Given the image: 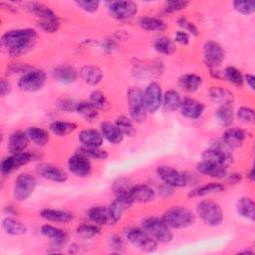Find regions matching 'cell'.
<instances>
[{"mask_svg":"<svg viewBox=\"0 0 255 255\" xmlns=\"http://www.w3.org/2000/svg\"><path fill=\"white\" fill-rule=\"evenodd\" d=\"M37 32L31 28L7 31L1 37V44L12 58L20 57L32 50L37 42Z\"/></svg>","mask_w":255,"mask_h":255,"instance_id":"1","label":"cell"},{"mask_svg":"<svg viewBox=\"0 0 255 255\" xmlns=\"http://www.w3.org/2000/svg\"><path fill=\"white\" fill-rule=\"evenodd\" d=\"M162 218L170 228L174 229L186 228L195 222L194 213L184 206H172L168 208L163 213Z\"/></svg>","mask_w":255,"mask_h":255,"instance_id":"2","label":"cell"},{"mask_svg":"<svg viewBox=\"0 0 255 255\" xmlns=\"http://www.w3.org/2000/svg\"><path fill=\"white\" fill-rule=\"evenodd\" d=\"M141 225L142 228L159 243H168L173 238L171 228L167 225L163 218L148 216L141 221Z\"/></svg>","mask_w":255,"mask_h":255,"instance_id":"3","label":"cell"},{"mask_svg":"<svg viewBox=\"0 0 255 255\" xmlns=\"http://www.w3.org/2000/svg\"><path fill=\"white\" fill-rule=\"evenodd\" d=\"M128 103L130 118L135 123H142L147 114L143 92L138 87H130L128 91Z\"/></svg>","mask_w":255,"mask_h":255,"instance_id":"4","label":"cell"},{"mask_svg":"<svg viewBox=\"0 0 255 255\" xmlns=\"http://www.w3.org/2000/svg\"><path fill=\"white\" fill-rule=\"evenodd\" d=\"M196 213L209 226H218L223 221V212L220 205L213 200H202L196 206Z\"/></svg>","mask_w":255,"mask_h":255,"instance_id":"5","label":"cell"},{"mask_svg":"<svg viewBox=\"0 0 255 255\" xmlns=\"http://www.w3.org/2000/svg\"><path fill=\"white\" fill-rule=\"evenodd\" d=\"M128 240L140 251L152 253L157 249V241L143 228H130L127 232Z\"/></svg>","mask_w":255,"mask_h":255,"instance_id":"6","label":"cell"},{"mask_svg":"<svg viewBox=\"0 0 255 255\" xmlns=\"http://www.w3.org/2000/svg\"><path fill=\"white\" fill-rule=\"evenodd\" d=\"M37 186V179L34 175L28 172L21 173L15 179L13 195L18 201H25L28 199Z\"/></svg>","mask_w":255,"mask_h":255,"instance_id":"7","label":"cell"},{"mask_svg":"<svg viewBox=\"0 0 255 255\" xmlns=\"http://www.w3.org/2000/svg\"><path fill=\"white\" fill-rule=\"evenodd\" d=\"M46 83V73L43 70H31L18 81V87L24 92H37L43 88Z\"/></svg>","mask_w":255,"mask_h":255,"instance_id":"8","label":"cell"},{"mask_svg":"<svg viewBox=\"0 0 255 255\" xmlns=\"http://www.w3.org/2000/svg\"><path fill=\"white\" fill-rule=\"evenodd\" d=\"M222 143L223 146H214L204 150L201 155L202 160L227 168L228 165L232 162V156L229 151L230 148L224 142Z\"/></svg>","mask_w":255,"mask_h":255,"instance_id":"9","label":"cell"},{"mask_svg":"<svg viewBox=\"0 0 255 255\" xmlns=\"http://www.w3.org/2000/svg\"><path fill=\"white\" fill-rule=\"evenodd\" d=\"M35 159H36V155L33 152L22 151L19 153H12L10 156L5 157L1 161L0 169L3 174L7 175Z\"/></svg>","mask_w":255,"mask_h":255,"instance_id":"10","label":"cell"},{"mask_svg":"<svg viewBox=\"0 0 255 255\" xmlns=\"http://www.w3.org/2000/svg\"><path fill=\"white\" fill-rule=\"evenodd\" d=\"M137 4L132 1H113L108 5L111 17L117 20H128L137 13Z\"/></svg>","mask_w":255,"mask_h":255,"instance_id":"11","label":"cell"},{"mask_svg":"<svg viewBox=\"0 0 255 255\" xmlns=\"http://www.w3.org/2000/svg\"><path fill=\"white\" fill-rule=\"evenodd\" d=\"M225 52L220 44L215 41H207L203 46V60L206 66L213 70L224 61Z\"/></svg>","mask_w":255,"mask_h":255,"instance_id":"12","label":"cell"},{"mask_svg":"<svg viewBox=\"0 0 255 255\" xmlns=\"http://www.w3.org/2000/svg\"><path fill=\"white\" fill-rule=\"evenodd\" d=\"M156 173L163 183L172 187H184L188 184L186 173L180 172L171 166L160 165L157 167Z\"/></svg>","mask_w":255,"mask_h":255,"instance_id":"13","label":"cell"},{"mask_svg":"<svg viewBox=\"0 0 255 255\" xmlns=\"http://www.w3.org/2000/svg\"><path fill=\"white\" fill-rule=\"evenodd\" d=\"M133 202L134 201L131 198L129 192L116 195V198L108 206L110 214V224H116L121 219L124 211L128 209Z\"/></svg>","mask_w":255,"mask_h":255,"instance_id":"14","label":"cell"},{"mask_svg":"<svg viewBox=\"0 0 255 255\" xmlns=\"http://www.w3.org/2000/svg\"><path fill=\"white\" fill-rule=\"evenodd\" d=\"M143 98L147 112L155 113L162 105L163 94L160 85L156 82L149 83L143 92Z\"/></svg>","mask_w":255,"mask_h":255,"instance_id":"15","label":"cell"},{"mask_svg":"<svg viewBox=\"0 0 255 255\" xmlns=\"http://www.w3.org/2000/svg\"><path fill=\"white\" fill-rule=\"evenodd\" d=\"M68 169L78 177H86L92 170L91 161L88 156L78 151L68 159Z\"/></svg>","mask_w":255,"mask_h":255,"instance_id":"16","label":"cell"},{"mask_svg":"<svg viewBox=\"0 0 255 255\" xmlns=\"http://www.w3.org/2000/svg\"><path fill=\"white\" fill-rule=\"evenodd\" d=\"M41 233L52 240L53 248H55L56 251L57 249H60L63 246H65L69 238L68 233L65 230L50 224H44L41 227Z\"/></svg>","mask_w":255,"mask_h":255,"instance_id":"17","label":"cell"},{"mask_svg":"<svg viewBox=\"0 0 255 255\" xmlns=\"http://www.w3.org/2000/svg\"><path fill=\"white\" fill-rule=\"evenodd\" d=\"M179 109L183 117L191 120H195L202 115L205 109V106L202 102H199L192 98H184L183 100H181Z\"/></svg>","mask_w":255,"mask_h":255,"instance_id":"18","label":"cell"},{"mask_svg":"<svg viewBox=\"0 0 255 255\" xmlns=\"http://www.w3.org/2000/svg\"><path fill=\"white\" fill-rule=\"evenodd\" d=\"M129 194L133 201L140 203H147L155 198V191L147 184H135L130 187Z\"/></svg>","mask_w":255,"mask_h":255,"instance_id":"19","label":"cell"},{"mask_svg":"<svg viewBox=\"0 0 255 255\" xmlns=\"http://www.w3.org/2000/svg\"><path fill=\"white\" fill-rule=\"evenodd\" d=\"M100 130L103 137L112 144H119L124 139V134L117 126L111 122H102L100 125Z\"/></svg>","mask_w":255,"mask_h":255,"instance_id":"20","label":"cell"},{"mask_svg":"<svg viewBox=\"0 0 255 255\" xmlns=\"http://www.w3.org/2000/svg\"><path fill=\"white\" fill-rule=\"evenodd\" d=\"M79 141L85 147H100L103 144L104 137L101 131L96 129H84L78 135Z\"/></svg>","mask_w":255,"mask_h":255,"instance_id":"21","label":"cell"},{"mask_svg":"<svg viewBox=\"0 0 255 255\" xmlns=\"http://www.w3.org/2000/svg\"><path fill=\"white\" fill-rule=\"evenodd\" d=\"M39 172L42 177L54 182H65L68 179V174L66 171L54 164L42 165L39 169Z\"/></svg>","mask_w":255,"mask_h":255,"instance_id":"22","label":"cell"},{"mask_svg":"<svg viewBox=\"0 0 255 255\" xmlns=\"http://www.w3.org/2000/svg\"><path fill=\"white\" fill-rule=\"evenodd\" d=\"M29 136L27 132H24L22 130H17L13 132L8 141V147L11 153H19L22 151H25L29 144Z\"/></svg>","mask_w":255,"mask_h":255,"instance_id":"23","label":"cell"},{"mask_svg":"<svg viewBox=\"0 0 255 255\" xmlns=\"http://www.w3.org/2000/svg\"><path fill=\"white\" fill-rule=\"evenodd\" d=\"M40 216L48 221H53V222H58L63 224L69 223L74 218L72 213L65 210L54 209V208H45L41 210Z\"/></svg>","mask_w":255,"mask_h":255,"instance_id":"24","label":"cell"},{"mask_svg":"<svg viewBox=\"0 0 255 255\" xmlns=\"http://www.w3.org/2000/svg\"><path fill=\"white\" fill-rule=\"evenodd\" d=\"M54 78L63 84H72L77 80L78 73L76 69L70 65H60L53 70Z\"/></svg>","mask_w":255,"mask_h":255,"instance_id":"25","label":"cell"},{"mask_svg":"<svg viewBox=\"0 0 255 255\" xmlns=\"http://www.w3.org/2000/svg\"><path fill=\"white\" fill-rule=\"evenodd\" d=\"M245 132L238 128H230L223 133V142L230 148H238L243 144Z\"/></svg>","mask_w":255,"mask_h":255,"instance_id":"26","label":"cell"},{"mask_svg":"<svg viewBox=\"0 0 255 255\" xmlns=\"http://www.w3.org/2000/svg\"><path fill=\"white\" fill-rule=\"evenodd\" d=\"M196 169L200 174L212 178H223L227 175L225 167L203 160L196 164Z\"/></svg>","mask_w":255,"mask_h":255,"instance_id":"27","label":"cell"},{"mask_svg":"<svg viewBox=\"0 0 255 255\" xmlns=\"http://www.w3.org/2000/svg\"><path fill=\"white\" fill-rule=\"evenodd\" d=\"M80 76L86 84L95 86L101 82L103 78V72L97 66L85 65L80 70Z\"/></svg>","mask_w":255,"mask_h":255,"instance_id":"28","label":"cell"},{"mask_svg":"<svg viewBox=\"0 0 255 255\" xmlns=\"http://www.w3.org/2000/svg\"><path fill=\"white\" fill-rule=\"evenodd\" d=\"M208 94L210 99L212 100V102L216 103V104H220V105H224V104H231L234 100L233 94L220 86H212L209 88L208 90Z\"/></svg>","mask_w":255,"mask_h":255,"instance_id":"29","label":"cell"},{"mask_svg":"<svg viewBox=\"0 0 255 255\" xmlns=\"http://www.w3.org/2000/svg\"><path fill=\"white\" fill-rule=\"evenodd\" d=\"M236 211L237 213L247 219H255V203L254 201L247 196L240 197L236 202Z\"/></svg>","mask_w":255,"mask_h":255,"instance_id":"30","label":"cell"},{"mask_svg":"<svg viewBox=\"0 0 255 255\" xmlns=\"http://www.w3.org/2000/svg\"><path fill=\"white\" fill-rule=\"evenodd\" d=\"M89 219L97 225H107L110 224V214L109 208L106 206H93L88 210Z\"/></svg>","mask_w":255,"mask_h":255,"instance_id":"31","label":"cell"},{"mask_svg":"<svg viewBox=\"0 0 255 255\" xmlns=\"http://www.w3.org/2000/svg\"><path fill=\"white\" fill-rule=\"evenodd\" d=\"M225 189L224 185L219 182H208L203 185L197 186L188 193V197H201L211 193L221 192Z\"/></svg>","mask_w":255,"mask_h":255,"instance_id":"32","label":"cell"},{"mask_svg":"<svg viewBox=\"0 0 255 255\" xmlns=\"http://www.w3.org/2000/svg\"><path fill=\"white\" fill-rule=\"evenodd\" d=\"M215 118L222 127L229 128L232 125L234 119V113L231 104L220 105L215 111Z\"/></svg>","mask_w":255,"mask_h":255,"instance_id":"33","label":"cell"},{"mask_svg":"<svg viewBox=\"0 0 255 255\" xmlns=\"http://www.w3.org/2000/svg\"><path fill=\"white\" fill-rule=\"evenodd\" d=\"M2 227L7 234L14 236L25 234L27 231L26 226L21 221L10 216H7L3 219Z\"/></svg>","mask_w":255,"mask_h":255,"instance_id":"34","label":"cell"},{"mask_svg":"<svg viewBox=\"0 0 255 255\" xmlns=\"http://www.w3.org/2000/svg\"><path fill=\"white\" fill-rule=\"evenodd\" d=\"M180 87L189 93L197 91L202 85V78L195 74H185L178 80Z\"/></svg>","mask_w":255,"mask_h":255,"instance_id":"35","label":"cell"},{"mask_svg":"<svg viewBox=\"0 0 255 255\" xmlns=\"http://www.w3.org/2000/svg\"><path fill=\"white\" fill-rule=\"evenodd\" d=\"M77 128V125L73 122L67 121H54L49 125V129L58 136H65L73 132Z\"/></svg>","mask_w":255,"mask_h":255,"instance_id":"36","label":"cell"},{"mask_svg":"<svg viewBox=\"0 0 255 255\" xmlns=\"http://www.w3.org/2000/svg\"><path fill=\"white\" fill-rule=\"evenodd\" d=\"M26 132L29 136V139L39 146L46 145L50 139L48 131L45 130L44 128L36 127V126L28 128Z\"/></svg>","mask_w":255,"mask_h":255,"instance_id":"37","label":"cell"},{"mask_svg":"<svg viewBox=\"0 0 255 255\" xmlns=\"http://www.w3.org/2000/svg\"><path fill=\"white\" fill-rule=\"evenodd\" d=\"M139 26L145 31H156L162 32L165 30V23L155 17H142L139 19Z\"/></svg>","mask_w":255,"mask_h":255,"instance_id":"38","label":"cell"},{"mask_svg":"<svg viewBox=\"0 0 255 255\" xmlns=\"http://www.w3.org/2000/svg\"><path fill=\"white\" fill-rule=\"evenodd\" d=\"M162 104L166 110L171 112L179 109L181 104V98L179 93L175 90H167L163 94Z\"/></svg>","mask_w":255,"mask_h":255,"instance_id":"39","label":"cell"},{"mask_svg":"<svg viewBox=\"0 0 255 255\" xmlns=\"http://www.w3.org/2000/svg\"><path fill=\"white\" fill-rule=\"evenodd\" d=\"M98 111L99 110L91 102H85V101L78 103L76 108V112L87 121L95 120L99 115Z\"/></svg>","mask_w":255,"mask_h":255,"instance_id":"40","label":"cell"},{"mask_svg":"<svg viewBox=\"0 0 255 255\" xmlns=\"http://www.w3.org/2000/svg\"><path fill=\"white\" fill-rule=\"evenodd\" d=\"M154 49L156 52L169 56L172 55L176 48H175V44L174 41L171 40L168 37H160L158 38L155 42H154Z\"/></svg>","mask_w":255,"mask_h":255,"instance_id":"41","label":"cell"},{"mask_svg":"<svg viewBox=\"0 0 255 255\" xmlns=\"http://www.w3.org/2000/svg\"><path fill=\"white\" fill-rule=\"evenodd\" d=\"M115 125L117 126V128L121 130V132L124 134V135H127V136H133L135 134V128H134V126L132 124V121L128 118L127 116H120L117 118L116 120V123Z\"/></svg>","mask_w":255,"mask_h":255,"instance_id":"42","label":"cell"},{"mask_svg":"<svg viewBox=\"0 0 255 255\" xmlns=\"http://www.w3.org/2000/svg\"><path fill=\"white\" fill-rule=\"evenodd\" d=\"M100 232H101V228L97 224L84 223V224H80L76 229L77 235L84 239L93 238L94 236L98 235Z\"/></svg>","mask_w":255,"mask_h":255,"instance_id":"43","label":"cell"},{"mask_svg":"<svg viewBox=\"0 0 255 255\" xmlns=\"http://www.w3.org/2000/svg\"><path fill=\"white\" fill-rule=\"evenodd\" d=\"M223 76L225 80H227L229 83H231L236 87H241L243 85V76L241 72L235 67H232V66L226 67L224 69Z\"/></svg>","mask_w":255,"mask_h":255,"instance_id":"44","label":"cell"},{"mask_svg":"<svg viewBox=\"0 0 255 255\" xmlns=\"http://www.w3.org/2000/svg\"><path fill=\"white\" fill-rule=\"evenodd\" d=\"M78 151L83 153V154H85L89 158H94V159H99V160H105L109 156L108 151L103 149V148H100V147H85V146H81Z\"/></svg>","mask_w":255,"mask_h":255,"instance_id":"45","label":"cell"},{"mask_svg":"<svg viewBox=\"0 0 255 255\" xmlns=\"http://www.w3.org/2000/svg\"><path fill=\"white\" fill-rule=\"evenodd\" d=\"M233 8L242 15H250L255 11L254 0H236L233 3Z\"/></svg>","mask_w":255,"mask_h":255,"instance_id":"46","label":"cell"},{"mask_svg":"<svg viewBox=\"0 0 255 255\" xmlns=\"http://www.w3.org/2000/svg\"><path fill=\"white\" fill-rule=\"evenodd\" d=\"M90 102L98 110H106L109 106V102H108L105 94L98 90H95L90 94Z\"/></svg>","mask_w":255,"mask_h":255,"instance_id":"47","label":"cell"},{"mask_svg":"<svg viewBox=\"0 0 255 255\" xmlns=\"http://www.w3.org/2000/svg\"><path fill=\"white\" fill-rule=\"evenodd\" d=\"M129 182L126 177H118L112 183V190L116 195L129 192Z\"/></svg>","mask_w":255,"mask_h":255,"instance_id":"48","label":"cell"},{"mask_svg":"<svg viewBox=\"0 0 255 255\" xmlns=\"http://www.w3.org/2000/svg\"><path fill=\"white\" fill-rule=\"evenodd\" d=\"M188 2L187 1H183V0H172V1H167L164 5V13L166 14H172L178 11H181L183 9H185L188 6Z\"/></svg>","mask_w":255,"mask_h":255,"instance_id":"49","label":"cell"},{"mask_svg":"<svg viewBox=\"0 0 255 255\" xmlns=\"http://www.w3.org/2000/svg\"><path fill=\"white\" fill-rule=\"evenodd\" d=\"M236 116L237 118L243 122V123H246V124H251L254 122V119H255V116H254V111L253 109L249 108V107H245V106H242L240 107L237 112H236Z\"/></svg>","mask_w":255,"mask_h":255,"instance_id":"50","label":"cell"},{"mask_svg":"<svg viewBox=\"0 0 255 255\" xmlns=\"http://www.w3.org/2000/svg\"><path fill=\"white\" fill-rule=\"evenodd\" d=\"M177 24L183 31H185L186 33L188 32V34L192 36H197L199 34L196 26L192 22H189L185 17H179L177 19Z\"/></svg>","mask_w":255,"mask_h":255,"instance_id":"51","label":"cell"},{"mask_svg":"<svg viewBox=\"0 0 255 255\" xmlns=\"http://www.w3.org/2000/svg\"><path fill=\"white\" fill-rule=\"evenodd\" d=\"M31 70H33V68L26 63H13L7 67V74L12 75V74L21 73L24 75L25 73Z\"/></svg>","mask_w":255,"mask_h":255,"instance_id":"52","label":"cell"},{"mask_svg":"<svg viewBox=\"0 0 255 255\" xmlns=\"http://www.w3.org/2000/svg\"><path fill=\"white\" fill-rule=\"evenodd\" d=\"M38 25L43 31L47 33H55L60 27V22H59V19L38 21Z\"/></svg>","mask_w":255,"mask_h":255,"instance_id":"53","label":"cell"},{"mask_svg":"<svg viewBox=\"0 0 255 255\" xmlns=\"http://www.w3.org/2000/svg\"><path fill=\"white\" fill-rule=\"evenodd\" d=\"M76 4L84 11L88 13H94L98 10L100 2L97 0H78L76 1Z\"/></svg>","mask_w":255,"mask_h":255,"instance_id":"54","label":"cell"},{"mask_svg":"<svg viewBox=\"0 0 255 255\" xmlns=\"http://www.w3.org/2000/svg\"><path fill=\"white\" fill-rule=\"evenodd\" d=\"M78 103H76L74 100L69 99V98H63L58 101L57 107L64 112H73L76 111Z\"/></svg>","mask_w":255,"mask_h":255,"instance_id":"55","label":"cell"},{"mask_svg":"<svg viewBox=\"0 0 255 255\" xmlns=\"http://www.w3.org/2000/svg\"><path fill=\"white\" fill-rule=\"evenodd\" d=\"M109 247L114 250V252L120 253L125 248L124 240L118 235H112L109 238Z\"/></svg>","mask_w":255,"mask_h":255,"instance_id":"56","label":"cell"},{"mask_svg":"<svg viewBox=\"0 0 255 255\" xmlns=\"http://www.w3.org/2000/svg\"><path fill=\"white\" fill-rule=\"evenodd\" d=\"M174 41L180 45H183V46H186L188 45L189 43V34L186 33L185 31L183 30H179L175 33V36H174Z\"/></svg>","mask_w":255,"mask_h":255,"instance_id":"57","label":"cell"},{"mask_svg":"<svg viewBox=\"0 0 255 255\" xmlns=\"http://www.w3.org/2000/svg\"><path fill=\"white\" fill-rule=\"evenodd\" d=\"M11 91V84L10 82L5 79V78H2L1 81H0V95L1 97H5L6 95H8Z\"/></svg>","mask_w":255,"mask_h":255,"instance_id":"58","label":"cell"},{"mask_svg":"<svg viewBox=\"0 0 255 255\" xmlns=\"http://www.w3.org/2000/svg\"><path fill=\"white\" fill-rule=\"evenodd\" d=\"M173 188L174 187H172V186H170V185H168V184H166V183H163L162 185H160V187L158 188V190H159V193L163 196V197H168V196H170V195H172L173 194Z\"/></svg>","mask_w":255,"mask_h":255,"instance_id":"59","label":"cell"},{"mask_svg":"<svg viewBox=\"0 0 255 255\" xmlns=\"http://www.w3.org/2000/svg\"><path fill=\"white\" fill-rule=\"evenodd\" d=\"M243 82L246 83V85L251 89L254 90V83H255V77L251 74H246L243 77Z\"/></svg>","mask_w":255,"mask_h":255,"instance_id":"60","label":"cell"},{"mask_svg":"<svg viewBox=\"0 0 255 255\" xmlns=\"http://www.w3.org/2000/svg\"><path fill=\"white\" fill-rule=\"evenodd\" d=\"M241 180V174L240 173H231L227 176V181L230 183V184H237L239 181Z\"/></svg>","mask_w":255,"mask_h":255,"instance_id":"61","label":"cell"},{"mask_svg":"<svg viewBox=\"0 0 255 255\" xmlns=\"http://www.w3.org/2000/svg\"><path fill=\"white\" fill-rule=\"evenodd\" d=\"M115 48V42L111 39H107L103 43V50L106 52H112V50Z\"/></svg>","mask_w":255,"mask_h":255,"instance_id":"62","label":"cell"},{"mask_svg":"<svg viewBox=\"0 0 255 255\" xmlns=\"http://www.w3.org/2000/svg\"><path fill=\"white\" fill-rule=\"evenodd\" d=\"M0 6H1L2 8H4V9H6V10H9V11H12V12H16V11H17V9H16L14 6H12L11 4L5 3V2H1V3H0Z\"/></svg>","mask_w":255,"mask_h":255,"instance_id":"63","label":"cell"},{"mask_svg":"<svg viewBox=\"0 0 255 255\" xmlns=\"http://www.w3.org/2000/svg\"><path fill=\"white\" fill-rule=\"evenodd\" d=\"M247 177H248V179H249L251 182L254 181V169H253V168H251V169L249 170V172L247 173Z\"/></svg>","mask_w":255,"mask_h":255,"instance_id":"64","label":"cell"}]
</instances>
